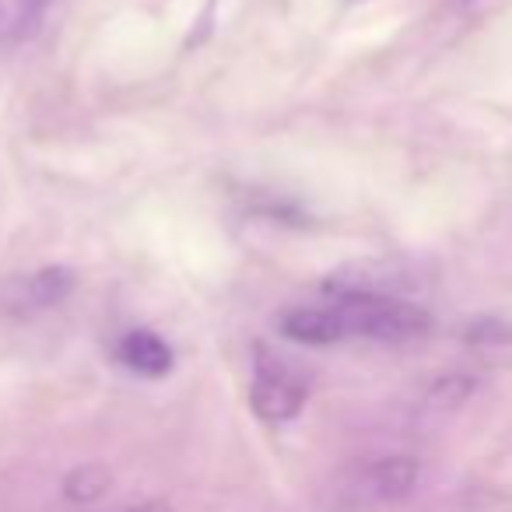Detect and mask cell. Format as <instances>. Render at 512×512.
Returning a JSON list of instances; mask_svg holds the SVG:
<instances>
[{
	"mask_svg": "<svg viewBox=\"0 0 512 512\" xmlns=\"http://www.w3.org/2000/svg\"><path fill=\"white\" fill-rule=\"evenodd\" d=\"M327 320L334 344L341 341H411L432 330V313L418 302L397 295H348L327 302Z\"/></svg>",
	"mask_w": 512,
	"mask_h": 512,
	"instance_id": "1",
	"label": "cell"
},
{
	"mask_svg": "<svg viewBox=\"0 0 512 512\" xmlns=\"http://www.w3.org/2000/svg\"><path fill=\"white\" fill-rule=\"evenodd\" d=\"M421 467L411 456H379L351 474H344L341 488H337V509L344 512H369L383 509V505H397L418 488Z\"/></svg>",
	"mask_w": 512,
	"mask_h": 512,
	"instance_id": "2",
	"label": "cell"
},
{
	"mask_svg": "<svg viewBox=\"0 0 512 512\" xmlns=\"http://www.w3.org/2000/svg\"><path fill=\"white\" fill-rule=\"evenodd\" d=\"M309 400V386L285 358L271 355L260 344L256 348V369L253 383H249V407L260 421L267 425H285V421L299 418L302 407Z\"/></svg>",
	"mask_w": 512,
	"mask_h": 512,
	"instance_id": "3",
	"label": "cell"
},
{
	"mask_svg": "<svg viewBox=\"0 0 512 512\" xmlns=\"http://www.w3.org/2000/svg\"><path fill=\"white\" fill-rule=\"evenodd\" d=\"M116 358L127 372L141 379H165L176 365V355H172L169 341L158 337L155 330L148 327H137V330H127L116 344Z\"/></svg>",
	"mask_w": 512,
	"mask_h": 512,
	"instance_id": "4",
	"label": "cell"
},
{
	"mask_svg": "<svg viewBox=\"0 0 512 512\" xmlns=\"http://www.w3.org/2000/svg\"><path fill=\"white\" fill-rule=\"evenodd\" d=\"M109 484H113V474H109L102 463H81V467L67 470L60 491H64L67 502L92 505V502H99V498H106Z\"/></svg>",
	"mask_w": 512,
	"mask_h": 512,
	"instance_id": "5",
	"label": "cell"
},
{
	"mask_svg": "<svg viewBox=\"0 0 512 512\" xmlns=\"http://www.w3.org/2000/svg\"><path fill=\"white\" fill-rule=\"evenodd\" d=\"M74 285H78V278H74L71 267H43L29 278V299L39 309L60 306V302L71 299Z\"/></svg>",
	"mask_w": 512,
	"mask_h": 512,
	"instance_id": "6",
	"label": "cell"
},
{
	"mask_svg": "<svg viewBox=\"0 0 512 512\" xmlns=\"http://www.w3.org/2000/svg\"><path fill=\"white\" fill-rule=\"evenodd\" d=\"M18 36V8L11 0H0V43Z\"/></svg>",
	"mask_w": 512,
	"mask_h": 512,
	"instance_id": "7",
	"label": "cell"
},
{
	"mask_svg": "<svg viewBox=\"0 0 512 512\" xmlns=\"http://www.w3.org/2000/svg\"><path fill=\"white\" fill-rule=\"evenodd\" d=\"M120 512H172V505L158 502V498H151V502H137V505H127V509Z\"/></svg>",
	"mask_w": 512,
	"mask_h": 512,
	"instance_id": "8",
	"label": "cell"
}]
</instances>
